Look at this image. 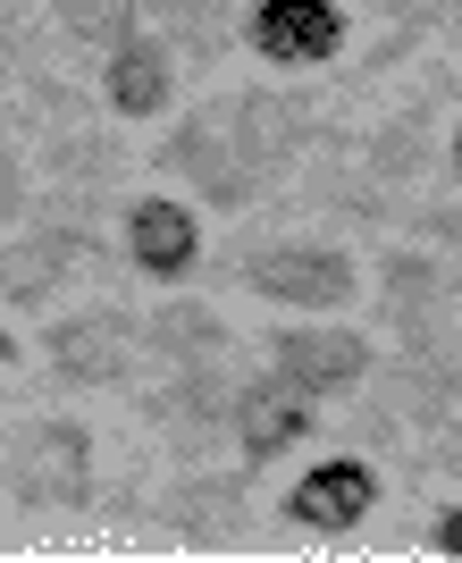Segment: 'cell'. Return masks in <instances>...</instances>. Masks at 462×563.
Returning a JSON list of instances; mask_svg holds the SVG:
<instances>
[{
	"mask_svg": "<svg viewBox=\"0 0 462 563\" xmlns=\"http://www.w3.org/2000/svg\"><path fill=\"white\" fill-rule=\"evenodd\" d=\"M270 371L295 378L302 396H353V387L378 371V353H370L362 329H277L270 336Z\"/></svg>",
	"mask_w": 462,
	"mask_h": 563,
	"instance_id": "cell-11",
	"label": "cell"
},
{
	"mask_svg": "<svg viewBox=\"0 0 462 563\" xmlns=\"http://www.w3.org/2000/svg\"><path fill=\"white\" fill-rule=\"evenodd\" d=\"M51 9H34V0H0V76L9 85H25L34 68H51L43 51H51Z\"/></svg>",
	"mask_w": 462,
	"mask_h": 563,
	"instance_id": "cell-21",
	"label": "cell"
},
{
	"mask_svg": "<svg viewBox=\"0 0 462 563\" xmlns=\"http://www.w3.org/2000/svg\"><path fill=\"white\" fill-rule=\"evenodd\" d=\"M244 505H253V463L244 471H210V463H185V479L161 496V530L185 547H219L244 530Z\"/></svg>",
	"mask_w": 462,
	"mask_h": 563,
	"instance_id": "cell-9",
	"label": "cell"
},
{
	"mask_svg": "<svg viewBox=\"0 0 462 563\" xmlns=\"http://www.w3.org/2000/svg\"><path fill=\"white\" fill-rule=\"evenodd\" d=\"M244 286H253L261 303L277 311H302V320H337V311H353V295H362V269H353L345 244H261V253H244Z\"/></svg>",
	"mask_w": 462,
	"mask_h": 563,
	"instance_id": "cell-2",
	"label": "cell"
},
{
	"mask_svg": "<svg viewBox=\"0 0 462 563\" xmlns=\"http://www.w3.org/2000/svg\"><path fill=\"white\" fill-rule=\"evenodd\" d=\"M135 345L152 353V362H168V371H185V362H228V320L210 303H161L152 320H135Z\"/></svg>",
	"mask_w": 462,
	"mask_h": 563,
	"instance_id": "cell-19",
	"label": "cell"
},
{
	"mask_svg": "<svg viewBox=\"0 0 462 563\" xmlns=\"http://www.w3.org/2000/svg\"><path fill=\"white\" fill-rule=\"evenodd\" d=\"M118 253H127V269H143V278H185V269L202 261V228H194V211H185L177 194H143V202H127Z\"/></svg>",
	"mask_w": 462,
	"mask_h": 563,
	"instance_id": "cell-14",
	"label": "cell"
},
{
	"mask_svg": "<svg viewBox=\"0 0 462 563\" xmlns=\"http://www.w3.org/2000/svg\"><path fill=\"white\" fill-rule=\"evenodd\" d=\"M420 168H429V135H420V118H387V126L370 135V177H378V186H413Z\"/></svg>",
	"mask_w": 462,
	"mask_h": 563,
	"instance_id": "cell-22",
	"label": "cell"
},
{
	"mask_svg": "<svg viewBox=\"0 0 462 563\" xmlns=\"http://www.w3.org/2000/svg\"><path fill=\"white\" fill-rule=\"evenodd\" d=\"M135 320L127 311H59L43 329V362L68 387H127V362H135Z\"/></svg>",
	"mask_w": 462,
	"mask_h": 563,
	"instance_id": "cell-10",
	"label": "cell"
},
{
	"mask_svg": "<svg viewBox=\"0 0 462 563\" xmlns=\"http://www.w3.org/2000/svg\"><path fill=\"white\" fill-rule=\"evenodd\" d=\"M311 429H320V396H302L295 378L261 371V378H244V387H235L228 438H235V454H244L253 471H261V463H286Z\"/></svg>",
	"mask_w": 462,
	"mask_h": 563,
	"instance_id": "cell-6",
	"label": "cell"
},
{
	"mask_svg": "<svg viewBox=\"0 0 462 563\" xmlns=\"http://www.w3.org/2000/svg\"><path fill=\"white\" fill-rule=\"evenodd\" d=\"M378 303H387V329H404V345H438L454 311V261L429 244H395L378 261Z\"/></svg>",
	"mask_w": 462,
	"mask_h": 563,
	"instance_id": "cell-8",
	"label": "cell"
},
{
	"mask_svg": "<svg viewBox=\"0 0 462 563\" xmlns=\"http://www.w3.org/2000/svg\"><path fill=\"white\" fill-rule=\"evenodd\" d=\"M387 396L404 421L420 429H454L462 421V345L438 336V345H404V362L387 371Z\"/></svg>",
	"mask_w": 462,
	"mask_h": 563,
	"instance_id": "cell-16",
	"label": "cell"
},
{
	"mask_svg": "<svg viewBox=\"0 0 462 563\" xmlns=\"http://www.w3.org/2000/svg\"><path fill=\"white\" fill-rule=\"evenodd\" d=\"M286 530H302V539H345V530H362L370 514H378V471L362 463V454H328V463H311L286 488Z\"/></svg>",
	"mask_w": 462,
	"mask_h": 563,
	"instance_id": "cell-7",
	"label": "cell"
},
{
	"mask_svg": "<svg viewBox=\"0 0 462 563\" xmlns=\"http://www.w3.org/2000/svg\"><path fill=\"white\" fill-rule=\"evenodd\" d=\"M0 488L25 514H85L92 505V429L76 412H43L25 421L0 454Z\"/></svg>",
	"mask_w": 462,
	"mask_h": 563,
	"instance_id": "cell-1",
	"label": "cell"
},
{
	"mask_svg": "<svg viewBox=\"0 0 462 563\" xmlns=\"http://www.w3.org/2000/svg\"><path fill=\"white\" fill-rule=\"evenodd\" d=\"M244 43H253V59H270L286 76L328 68V59H345V9L337 0H253Z\"/></svg>",
	"mask_w": 462,
	"mask_h": 563,
	"instance_id": "cell-4",
	"label": "cell"
},
{
	"mask_svg": "<svg viewBox=\"0 0 462 563\" xmlns=\"http://www.w3.org/2000/svg\"><path fill=\"white\" fill-rule=\"evenodd\" d=\"M101 118H110V110L68 118V126H43V135H34L43 177H59V186H110V177H127V143H118Z\"/></svg>",
	"mask_w": 462,
	"mask_h": 563,
	"instance_id": "cell-17",
	"label": "cell"
},
{
	"mask_svg": "<svg viewBox=\"0 0 462 563\" xmlns=\"http://www.w3.org/2000/svg\"><path fill=\"white\" fill-rule=\"evenodd\" d=\"M161 168L168 177H194V194H210L219 211H244L270 177H261L244 152H235V135H228V110H194L177 126V135L161 143Z\"/></svg>",
	"mask_w": 462,
	"mask_h": 563,
	"instance_id": "cell-5",
	"label": "cell"
},
{
	"mask_svg": "<svg viewBox=\"0 0 462 563\" xmlns=\"http://www.w3.org/2000/svg\"><path fill=\"white\" fill-rule=\"evenodd\" d=\"M152 34L202 76V68L228 59V43L244 34V18H235V0H152Z\"/></svg>",
	"mask_w": 462,
	"mask_h": 563,
	"instance_id": "cell-18",
	"label": "cell"
},
{
	"mask_svg": "<svg viewBox=\"0 0 462 563\" xmlns=\"http://www.w3.org/2000/svg\"><path fill=\"white\" fill-rule=\"evenodd\" d=\"M0 371H18V329H0Z\"/></svg>",
	"mask_w": 462,
	"mask_h": 563,
	"instance_id": "cell-25",
	"label": "cell"
},
{
	"mask_svg": "<svg viewBox=\"0 0 462 563\" xmlns=\"http://www.w3.org/2000/svg\"><path fill=\"white\" fill-rule=\"evenodd\" d=\"M420 235L454 244V261H462V211H454V202H429V211H420Z\"/></svg>",
	"mask_w": 462,
	"mask_h": 563,
	"instance_id": "cell-23",
	"label": "cell"
},
{
	"mask_svg": "<svg viewBox=\"0 0 462 563\" xmlns=\"http://www.w3.org/2000/svg\"><path fill=\"white\" fill-rule=\"evenodd\" d=\"M446 34H454V51H462V0H454V9H446Z\"/></svg>",
	"mask_w": 462,
	"mask_h": 563,
	"instance_id": "cell-26",
	"label": "cell"
},
{
	"mask_svg": "<svg viewBox=\"0 0 462 563\" xmlns=\"http://www.w3.org/2000/svg\"><path fill=\"white\" fill-rule=\"evenodd\" d=\"M454 311H462V261H454Z\"/></svg>",
	"mask_w": 462,
	"mask_h": 563,
	"instance_id": "cell-28",
	"label": "cell"
},
{
	"mask_svg": "<svg viewBox=\"0 0 462 563\" xmlns=\"http://www.w3.org/2000/svg\"><path fill=\"white\" fill-rule=\"evenodd\" d=\"M76 261H85V244L59 235V228H43V219L9 228V235H0V303H9V311H43Z\"/></svg>",
	"mask_w": 462,
	"mask_h": 563,
	"instance_id": "cell-15",
	"label": "cell"
},
{
	"mask_svg": "<svg viewBox=\"0 0 462 563\" xmlns=\"http://www.w3.org/2000/svg\"><path fill=\"white\" fill-rule=\"evenodd\" d=\"M454 177H462V118H454Z\"/></svg>",
	"mask_w": 462,
	"mask_h": 563,
	"instance_id": "cell-27",
	"label": "cell"
},
{
	"mask_svg": "<svg viewBox=\"0 0 462 563\" xmlns=\"http://www.w3.org/2000/svg\"><path fill=\"white\" fill-rule=\"evenodd\" d=\"M143 18H152V0H51V25H59V43L101 51V59H110L118 43H135Z\"/></svg>",
	"mask_w": 462,
	"mask_h": 563,
	"instance_id": "cell-20",
	"label": "cell"
},
{
	"mask_svg": "<svg viewBox=\"0 0 462 563\" xmlns=\"http://www.w3.org/2000/svg\"><path fill=\"white\" fill-rule=\"evenodd\" d=\"M429 555H462V505H446V514L429 521Z\"/></svg>",
	"mask_w": 462,
	"mask_h": 563,
	"instance_id": "cell-24",
	"label": "cell"
},
{
	"mask_svg": "<svg viewBox=\"0 0 462 563\" xmlns=\"http://www.w3.org/2000/svg\"><path fill=\"white\" fill-rule=\"evenodd\" d=\"M228 110V135H235V152L261 168V177H277V168L295 161L302 143H311V126H320V110L311 101H295V93H235V101H219Z\"/></svg>",
	"mask_w": 462,
	"mask_h": 563,
	"instance_id": "cell-13",
	"label": "cell"
},
{
	"mask_svg": "<svg viewBox=\"0 0 462 563\" xmlns=\"http://www.w3.org/2000/svg\"><path fill=\"white\" fill-rule=\"evenodd\" d=\"M228 412H235L228 362H185V371H168L161 387L143 396V421L168 438L177 463H210V446L228 438Z\"/></svg>",
	"mask_w": 462,
	"mask_h": 563,
	"instance_id": "cell-3",
	"label": "cell"
},
{
	"mask_svg": "<svg viewBox=\"0 0 462 563\" xmlns=\"http://www.w3.org/2000/svg\"><path fill=\"white\" fill-rule=\"evenodd\" d=\"M177 76H185L177 51H168L161 34H135V43H118L110 59H101V110L127 118V126L168 118V110H177Z\"/></svg>",
	"mask_w": 462,
	"mask_h": 563,
	"instance_id": "cell-12",
	"label": "cell"
}]
</instances>
